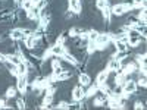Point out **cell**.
<instances>
[{"label":"cell","instance_id":"6da1fadb","mask_svg":"<svg viewBox=\"0 0 147 110\" xmlns=\"http://www.w3.org/2000/svg\"><path fill=\"white\" fill-rule=\"evenodd\" d=\"M16 90L19 94L25 95L30 90V82H28V76H16Z\"/></svg>","mask_w":147,"mask_h":110},{"label":"cell","instance_id":"7a4b0ae2","mask_svg":"<svg viewBox=\"0 0 147 110\" xmlns=\"http://www.w3.org/2000/svg\"><path fill=\"white\" fill-rule=\"evenodd\" d=\"M71 99L72 101H82L85 100V87H82V85H75V87L72 88L71 91Z\"/></svg>","mask_w":147,"mask_h":110},{"label":"cell","instance_id":"3957f363","mask_svg":"<svg viewBox=\"0 0 147 110\" xmlns=\"http://www.w3.org/2000/svg\"><path fill=\"white\" fill-rule=\"evenodd\" d=\"M60 59H62V62H66V63H69L71 66H78V65H80V62H78L77 56L74 54L72 52H69L68 48H66V46H65V52L62 53Z\"/></svg>","mask_w":147,"mask_h":110},{"label":"cell","instance_id":"277c9868","mask_svg":"<svg viewBox=\"0 0 147 110\" xmlns=\"http://www.w3.org/2000/svg\"><path fill=\"white\" fill-rule=\"evenodd\" d=\"M137 82H136V79H132V76H129L127 81H125V84L122 85V93H127V94H136L137 93Z\"/></svg>","mask_w":147,"mask_h":110},{"label":"cell","instance_id":"5b68a950","mask_svg":"<svg viewBox=\"0 0 147 110\" xmlns=\"http://www.w3.org/2000/svg\"><path fill=\"white\" fill-rule=\"evenodd\" d=\"M127 12H128V9H127V6L122 2L121 3H115V5H110V13H112V16L121 18V16H124Z\"/></svg>","mask_w":147,"mask_h":110},{"label":"cell","instance_id":"8992f818","mask_svg":"<svg viewBox=\"0 0 147 110\" xmlns=\"http://www.w3.org/2000/svg\"><path fill=\"white\" fill-rule=\"evenodd\" d=\"M68 10L75 15H80L82 10V0H68Z\"/></svg>","mask_w":147,"mask_h":110},{"label":"cell","instance_id":"52a82bcc","mask_svg":"<svg viewBox=\"0 0 147 110\" xmlns=\"http://www.w3.org/2000/svg\"><path fill=\"white\" fill-rule=\"evenodd\" d=\"M9 38L12 41H24L25 40V35L22 34V28L21 27H16V28H12L9 31Z\"/></svg>","mask_w":147,"mask_h":110},{"label":"cell","instance_id":"ba28073f","mask_svg":"<svg viewBox=\"0 0 147 110\" xmlns=\"http://www.w3.org/2000/svg\"><path fill=\"white\" fill-rule=\"evenodd\" d=\"M121 68H122L121 62H119V60H116L115 57H110V59H109V62L106 63V69H107L110 73H116Z\"/></svg>","mask_w":147,"mask_h":110},{"label":"cell","instance_id":"9c48e42d","mask_svg":"<svg viewBox=\"0 0 147 110\" xmlns=\"http://www.w3.org/2000/svg\"><path fill=\"white\" fill-rule=\"evenodd\" d=\"M107 104V97L103 95V94H96L93 97V106L94 107H102V106H106Z\"/></svg>","mask_w":147,"mask_h":110},{"label":"cell","instance_id":"30bf717a","mask_svg":"<svg viewBox=\"0 0 147 110\" xmlns=\"http://www.w3.org/2000/svg\"><path fill=\"white\" fill-rule=\"evenodd\" d=\"M109 75H110V72H109L107 69H103V70H100V72L96 75V84L99 85V84L107 82V79H109Z\"/></svg>","mask_w":147,"mask_h":110},{"label":"cell","instance_id":"8fae6325","mask_svg":"<svg viewBox=\"0 0 147 110\" xmlns=\"http://www.w3.org/2000/svg\"><path fill=\"white\" fill-rule=\"evenodd\" d=\"M78 84L82 85V87H88V85L91 84V76L87 72H81L78 75Z\"/></svg>","mask_w":147,"mask_h":110},{"label":"cell","instance_id":"7c38bea8","mask_svg":"<svg viewBox=\"0 0 147 110\" xmlns=\"http://www.w3.org/2000/svg\"><path fill=\"white\" fill-rule=\"evenodd\" d=\"M25 18H27L28 21H37V22H38V19H40L38 9L34 6V7H31L30 10H27V12H25Z\"/></svg>","mask_w":147,"mask_h":110},{"label":"cell","instance_id":"4fadbf2b","mask_svg":"<svg viewBox=\"0 0 147 110\" xmlns=\"http://www.w3.org/2000/svg\"><path fill=\"white\" fill-rule=\"evenodd\" d=\"M49 50H50L52 56L60 57L62 53L65 52V46H59V44H53V46H49Z\"/></svg>","mask_w":147,"mask_h":110},{"label":"cell","instance_id":"5bb4252c","mask_svg":"<svg viewBox=\"0 0 147 110\" xmlns=\"http://www.w3.org/2000/svg\"><path fill=\"white\" fill-rule=\"evenodd\" d=\"M99 93V88H97V84H90L87 90H85V100H88V99H93V97Z\"/></svg>","mask_w":147,"mask_h":110},{"label":"cell","instance_id":"9a60e30c","mask_svg":"<svg viewBox=\"0 0 147 110\" xmlns=\"http://www.w3.org/2000/svg\"><path fill=\"white\" fill-rule=\"evenodd\" d=\"M3 65H5V68L7 69V72L10 73L12 76H18V66L15 65V63H12V62H9V60H5L3 62Z\"/></svg>","mask_w":147,"mask_h":110},{"label":"cell","instance_id":"2e32d148","mask_svg":"<svg viewBox=\"0 0 147 110\" xmlns=\"http://www.w3.org/2000/svg\"><path fill=\"white\" fill-rule=\"evenodd\" d=\"M100 12H102V18H103V21L106 22V25H109V23L112 22V13H110V6H107V7L102 9Z\"/></svg>","mask_w":147,"mask_h":110},{"label":"cell","instance_id":"e0dca14e","mask_svg":"<svg viewBox=\"0 0 147 110\" xmlns=\"http://www.w3.org/2000/svg\"><path fill=\"white\" fill-rule=\"evenodd\" d=\"M28 73H30V69H28L27 63L21 62L18 65V76H28Z\"/></svg>","mask_w":147,"mask_h":110},{"label":"cell","instance_id":"ac0fdd59","mask_svg":"<svg viewBox=\"0 0 147 110\" xmlns=\"http://www.w3.org/2000/svg\"><path fill=\"white\" fill-rule=\"evenodd\" d=\"M82 31H84V30L80 28V27H71V28L68 30V37H71V38H78L80 34H81Z\"/></svg>","mask_w":147,"mask_h":110},{"label":"cell","instance_id":"d6986e66","mask_svg":"<svg viewBox=\"0 0 147 110\" xmlns=\"http://www.w3.org/2000/svg\"><path fill=\"white\" fill-rule=\"evenodd\" d=\"M84 48H85V53H87L88 56H93V54L97 52V50H96V43H94V41H90V40L85 43V47H84Z\"/></svg>","mask_w":147,"mask_h":110},{"label":"cell","instance_id":"ffe728a7","mask_svg":"<svg viewBox=\"0 0 147 110\" xmlns=\"http://www.w3.org/2000/svg\"><path fill=\"white\" fill-rule=\"evenodd\" d=\"M18 94H19V93H18L16 87H7V90H6V93H5V97H6L7 100H10V99H16Z\"/></svg>","mask_w":147,"mask_h":110},{"label":"cell","instance_id":"44dd1931","mask_svg":"<svg viewBox=\"0 0 147 110\" xmlns=\"http://www.w3.org/2000/svg\"><path fill=\"white\" fill-rule=\"evenodd\" d=\"M112 44L115 46V50H116V52H128V50H129L128 44H125V43H121V41H113Z\"/></svg>","mask_w":147,"mask_h":110},{"label":"cell","instance_id":"7402d4cb","mask_svg":"<svg viewBox=\"0 0 147 110\" xmlns=\"http://www.w3.org/2000/svg\"><path fill=\"white\" fill-rule=\"evenodd\" d=\"M50 109H57V110H69L71 109V103L62 100V101H59L56 106H50Z\"/></svg>","mask_w":147,"mask_h":110},{"label":"cell","instance_id":"603a6c76","mask_svg":"<svg viewBox=\"0 0 147 110\" xmlns=\"http://www.w3.org/2000/svg\"><path fill=\"white\" fill-rule=\"evenodd\" d=\"M137 21H140L141 23H147V9H140L137 13Z\"/></svg>","mask_w":147,"mask_h":110},{"label":"cell","instance_id":"cb8c5ba5","mask_svg":"<svg viewBox=\"0 0 147 110\" xmlns=\"http://www.w3.org/2000/svg\"><path fill=\"white\" fill-rule=\"evenodd\" d=\"M94 6H96V9L102 10V9L110 6V2H109V0H94Z\"/></svg>","mask_w":147,"mask_h":110},{"label":"cell","instance_id":"d4e9b609","mask_svg":"<svg viewBox=\"0 0 147 110\" xmlns=\"http://www.w3.org/2000/svg\"><path fill=\"white\" fill-rule=\"evenodd\" d=\"M19 6H21V9H22V10H25V12H27V10H30L31 7H34V5H32L31 0H22Z\"/></svg>","mask_w":147,"mask_h":110},{"label":"cell","instance_id":"484cf974","mask_svg":"<svg viewBox=\"0 0 147 110\" xmlns=\"http://www.w3.org/2000/svg\"><path fill=\"white\" fill-rule=\"evenodd\" d=\"M53 100H55V95H52V94H44L41 103H44V104H47V106H52V104H53Z\"/></svg>","mask_w":147,"mask_h":110},{"label":"cell","instance_id":"4316f807","mask_svg":"<svg viewBox=\"0 0 147 110\" xmlns=\"http://www.w3.org/2000/svg\"><path fill=\"white\" fill-rule=\"evenodd\" d=\"M99 34H100V31H97V30H88V40L90 41H96L97 40V37H99Z\"/></svg>","mask_w":147,"mask_h":110},{"label":"cell","instance_id":"83f0119b","mask_svg":"<svg viewBox=\"0 0 147 110\" xmlns=\"http://www.w3.org/2000/svg\"><path fill=\"white\" fill-rule=\"evenodd\" d=\"M55 44L65 46V44H66V35H65V34H59V35L56 37V41H55Z\"/></svg>","mask_w":147,"mask_h":110},{"label":"cell","instance_id":"f1b7e54d","mask_svg":"<svg viewBox=\"0 0 147 110\" xmlns=\"http://www.w3.org/2000/svg\"><path fill=\"white\" fill-rule=\"evenodd\" d=\"M137 88H146L147 87V81H146V76H140L137 81Z\"/></svg>","mask_w":147,"mask_h":110},{"label":"cell","instance_id":"f546056e","mask_svg":"<svg viewBox=\"0 0 147 110\" xmlns=\"http://www.w3.org/2000/svg\"><path fill=\"white\" fill-rule=\"evenodd\" d=\"M16 109H27V101L24 99H16Z\"/></svg>","mask_w":147,"mask_h":110},{"label":"cell","instance_id":"4dcf8cb0","mask_svg":"<svg viewBox=\"0 0 147 110\" xmlns=\"http://www.w3.org/2000/svg\"><path fill=\"white\" fill-rule=\"evenodd\" d=\"M134 57H136V59H134V60H136V62L140 65L141 62H146V57H147V54H146V52L143 53V54H136V56H134Z\"/></svg>","mask_w":147,"mask_h":110},{"label":"cell","instance_id":"1f68e13d","mask_svg":"<svg viewBox=\"0 0 147 110\" xmlns=\"http://www.w3.org/2000/svg\"><path fill=\"white\" fill-rule=\"evenodd\" d=\"M134 109H136V110H144L146 109V104H144V101H140V100H137L136 103H134V106H132Z\"/></svg>","mask_w":147,"mask_h":110},{"label":"cell","instance_id":"d6a6232c","mask_svg":"<svg viewBox=\"0 0 147 110\" xmlns=\"http://www.w3.org/2000/svg\"><path fill=\"white\" fill-rule=\"evenodd\" d=\"M46 6H47V0H40V2L35 5V7L38 9V10H41V9H43V7H46Z\"/></svg>","mask_w":147,"mask_h":110},{"label":"cell","instance_id":"836d02e7","mask_svg":"<svg viewBox=\"0 0 147 110\" xmlns=\"http://www.w3.org/2000/svg\"><path fill=\"white\" fill-rule=\"evenodd\" d=\"M6 104H7V99H6V97H2V99H0V110L5 109Z\"/></svg>","mask_w":147,"mask_h":110},{"label":"cell","instance_id":"e575fe53","mask_svg":"<svg viewBox=\"0 0 147 110\" xmlns=\"http://www.w3.org/2000/svg\"><path fill=\"white\" fill-rule=\"evenodd\" d=\"M6 60V56H5V53H0V65H3V62Z\"/></svg>","mask_w":147,"mask_h":110},{"label":"cell","instance_id":"d590c367","mask_svg":"<svg viewBox=\"0 0 147 110\" xmlns=\"http://www.w3.org/2000/svg\"><path fill=\"white\" fill-rule=\"evenodd\" d=\"M0 41H3V37L2 35H0Z\"/></svg>","mask_w":147,"mask_h":110},{"label":"cell","instance_id":"8d00e7d4","mask_svg":"<svg viewBox=\"0 0 147 110\" xmlns=\"http://www.w3.org/2000/svg\"><path fill=\"white\" fill-rule=\"evenodd\" d=\"M0 2H3V3H5V2H7V0H0Z\"/></svg>","mask_w":147,"mask_h":110}]
</instances>
